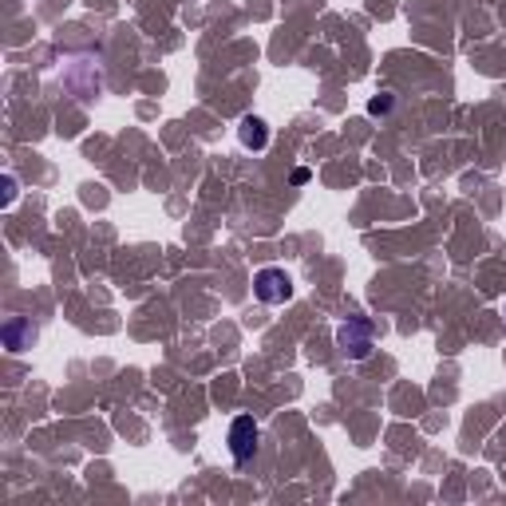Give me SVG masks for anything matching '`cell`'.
<instances>
[{"label": "cell", "instance_id": "1", "mask_svg": "<svg viewBox=\"0 0 506 506\" xmlns=\"http://www.w3.org/2000/svg\"><path fill=\"white\" fill-rule=\"evenodd\" d=\"M336 344H341V353L348 360H364L372 353V321H364V317L344 321L341 332H336Z\"/></svg>", "mask_w": 506, "mask_h": 506}, {"label": "cell", "instance_id": "3", "mask_svg": "<svg viewBox=\"0 0 506 506\" xmlns=\"http://www.w3.org/2000/svg\"><path fill=\"white\" fill-rule=\"evenodd\" d=\"M258 439H261V431H258V424H253V416H237L234 427H230V451H234V459L237 463H249L253 455H258Z\"/></svg>", "mask_w": 506, "mask_h": 506}, {"label": "cell", "instance_id": "2", "mask_svg": "<svg viewBox=\"0 0 506 506\" xmlns=\"http://www.w3.org/2000/svg\"><path fill=\"white\" fill-rule=\"evenodd\" d=\"M253 293H258V300H265V305H285V300L293 297V281H289L285 269H261L253 277Z\"/></svg>", "mask_w": 506, "mask_h": 506}, {"label": "cell", "instance_id": "6", "mask_svg": "<svg viewBox=\"0 0 506 506\" xmlns=\"http://www.w3.org/2000/svg\"><path fill=\"white\" fill-rule=\"evenodd\" d=\"M388 107H392V95H380V100H372V103H368V111H372V115H384Z\"/></svg>", "mask_w": 506, "mask_h": 506}, {"label": "cell", "instance_id": "4", "mask_svg": "<svg viewBox=\"0 0 506 506\" xmlns=\"http://www.w3.org/2000/svg\"><path fill=\"white\" fill-rule=\"evenodd\" d=\"M237 135H242V142H246L249 151H261L265 142H269V131H265V123H261L258 115H246L242 127H237Z\"/></svg>", "mask_w": 506, "mask_h": 506}, {"label": "cell", "instance_id": "5", "mask_svg": "<svg viewBox=\"0 0 506 506\" xmlns=\"http://www.w3.org/2000/svg\"><path fill=\"white\" fill-rule=\"evenodd\" d=\"M20 336H32V329H28V324H20V321H12L8 324V348H16V353H20Z\"/></svg>", "mask_w": 506, "mask_h": 506}]
</instances>
